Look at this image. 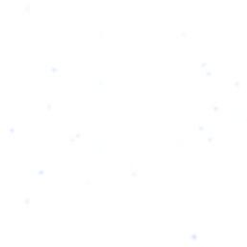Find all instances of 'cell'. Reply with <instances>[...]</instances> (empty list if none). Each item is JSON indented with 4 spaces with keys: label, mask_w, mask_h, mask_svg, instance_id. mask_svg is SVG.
Returning a JSON list of instances; mask_svg holds the SVG:
<instances>
[{
    "label": "cell",
    "mask_w": 247,
    "mask_h": 247,
    "mask_svg": "<svg viewBox=\"0 0 247 247\" xmlns=\"http://www.w3.org/2000/svg\"><path fill=\"white\" fill-rule=\"evenodd\" d=\"M44 174H45V171H44V170H40V171L38 172V175H40V176H41V175H44Z\"/></svg>",
    "instance_id": "cell-1"
}]
</instances>
